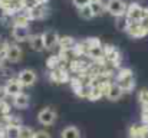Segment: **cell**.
<instances>
[{"mask_svg": "<svg viewBox=\"0 0 148 138\" xmlns=\"http://www.w3.org/2000/svg\"><path fill=\"white\" fill-rule=\"evenodd\" d=\"M17 79L23 87H32V85H35L38 76L33 69H22L17 75Z\"/></svg>", "mask_w": 148, "mask_h": 138, "instance_id": "7", "label": "cell"}, {"mask_svg": "<svg viewBox=\"0 0 148 138\" xmlns=\"http://www.w3.org/2000/svg\"><path fill=\"white\" fill-rule=\"evenodd\" d=\"M60 66H62V62H60L59 55H52V56H49V59L46 60V68L50 69V71L58 69V68H60Z\"/></svg>", "mask_w": 148, "mask_h": 138, "instance_id": "22", "label": "cell"}, {"mask_svg": "<svg viewBox=\"0 0 148 138\" xmlns=\"http://www.w3.org/2000/svg\"><path fill=\"white\" fill-rule=\"evenodd\" d=\"M43 43H45V50H52L59 45V35L55 30H46L42 33Z\"/></svg>", "mask_w": 148, "mask_h": 138, "instance_id": "10", "label": "cell"}, {"mask_svg": "<svg viewBox=\"0 0 148 138\" xmlns=\"http://www.w3.org/2000/svg\"><path fill=\"white\" fill-rule=\"evenodd\" d=\"M48 1H49V0H35L36 4H48Z\"/></svg>", "mask_w": 148, "mask_h": 138, "instance_id": "39", "label": "cell"}, {"mask_svg": "<svg viewBox=\"0 0 148 138\" xmlns=\"http://www.w3.org/2000/svg\"><path fill=\"white\" fill-rule=\"evenodd\" d=\"M10 4H12V0H0V9H1V10L7 9Z\"/></svg>", "mask_w": 148, "mask_h": 138, "instance_id": "35", "label": "cell"}, {"mask_svg": "<svg viewBox=\"0 0 148 138\" xmlns=\"http://www.w3.org/2000/svg\"><path fill=\"white\" fill-rule=\"evenodd\" d=\"M29 22H30V17L27 16L26 12L23 13H17L12 17V25L13 26H29Z\"/></svg>", "mask_w": 148, "mask_h": 138, "instance_id": "16", "label": "cell"}, {"mask_svg": "<svg viewBox=\"0 0 148 138\" xmlns=\"http://www.w3.org/2000/svg\"><path fill=\"white\" fill-rule=\"evenodd\" d=\"M23 12L27 13L30 20H40V19H45L46 16H49V10H48L46 4H35Z\"/></svg>", "mask_w": 148, "mask_h": 138, "instance_id": "3", "label": "cell"}, {"mask_svg": "<svg viewBox=\"0 0 148 138\" xmlns=\"http://www.w3.org/2000/svg\"><path fill=\"white\" fill-rule=\"evenodd\" d=\"M4 60H6L4 50H0V68H3V65H4Z\"/></svg>", "mask_w": 148, "mask_h": 138, "instance_id": "36", "label": "cell"}, {"mask_svg": "<svg viewBox=\"0 0 148 138\" xmlns=\"http://www.w3.org/2000/svg\"><path fill=\"white\" fill-rule=\"evenodd\" d=\"M72 3H73V6H75L76 9H81V7H84V6H88V4L91 3V0H72Z\"/></svg>", "mask_w": 148, "mask_h": 138, "instance_id": "33", "label": "cell"}, {"mask_svg": "<svg viewBox=\"0 0 148 138\" xmlns=\"http://www.w3.org/2000/svg\"><path fill=\"white\" fill-rule=\"evenodd\" d=\"M91 1H102V0H91Z\"/></svg>", "mask_w": 148, "mask_h": 138, "instance_id": "40", "label": "cell"}, {"mask_svg": "<svg viewBox=\"0 0 148 138\" xmlns=\"http://www.w3.org/2000/svg\"><path fill=\"white\" fill-rule=\"evenodd\" d=\"M30 36V32H29V26H13L12 29V38L16 43H20V42H26Z\"/></svg>", "mask_w": 148, "mask_h": 138, "instance_id": "9", "label": "cell"}, {"mask_svg": "<svg viewBox=\"0 0 148 138\" xmlns=\"http://www.w3.org/2000/svg\"><path fill=\"white\" fill-rule=\"evenodd\" d=\"M22 125H6V138H19Z\"/></svg>", "mask_w": 148, "mask_h": 138, "instance_id": "23", "label": "cell"}, {"mask_svg": "<svg viewBox=\"0 0 148 138\" xmlns=\"http://www.w3.org/2000/svg\"><path fill=\"white\" fill-rule=\"evenodd\" d=\"M131 76H134L132 71L128 69V68H122V69H119V71L116 72V75H115V81L118 82V81H122V79H127V78H131Z\"/></svg>", "mask_w": 148, "mask_h": 138, "instance_id": "26", "label": "cell"}, {"mask_svg": "<svg viewBox=\"0 0 148 138\" xmlns=\"http://www.w3.org/2000/svg\"><path fill=\"white\" fill-rule=\"evenodd\" d=\"M84 45L86 46V49H94V47H101L102 46V42L99 38H88L84 41ZM88 52V50H86Z\"/></svg>", "mask_w": 148, "mask_h": 138, "instance_id": "27", "label": "cell"}, {"mask_svg": "<svg viewBox=\"0 0 148 138\" xmlns=\"http://www.w3.org/2000/svg\"><path fill=\"white\" fill-rule=\"evenodd\" d=\"M125 16L128 17V20H132V22H140L144 16V7L138 3H131L128 4L127 7V12H125Z\"/></svg>", "mask_w": 148, "mask_h": 138, "instance_id": "5", "label": "cell"}, {"mask_svg": "<svg viewBox=\"0 0 148 138\" xmlns=\"http://www.w3.org/2000/svg\"><path fill=\"white\" fill-rule=\"evenodd\" d=\"M116 19V22H115V25H116V27L119 29V30H127V26H128V17L124 14V16H118V17H115Z\"/></svg>", "mask_w": 148, "mask_h": 138, "instance_id": "28", "label": "cell"}, {"mask_svg": "<svg viewBox=\"0 0 148 138\" xmlns=\"http://www.w3.org/2000/svg\"><path fill=\"white\" fill-rule=\"evenodd\" d=\"M7 43H9V42H6L4 39H1V38H0V50H4V49H6V46H7Z\"/></svg>", "mask_w": 148, "mask_h": 138, "instance_id": "37", "label": "cell"}, {"mask_svg": "<svg viewBox=\"0 0 148 138\" xmlns=\"http://www.w3.org/2000/svg\"><path fill=\"white\" fill-rule=\"evenodd\" d=\"M10 109H12V106L6 102V101H1V104H0V114L4 117V115H9L10 114Z\"/></svg>", "mask_w": 148, "mask_h": 138, "instance_id": "32", "label": "cell"}, {"mask_svg": "<svg viewBox=\"0 0 148 138\" xmlns=\"http://www.w3.org/2000/svg\"><path fill=\"white\" fill-rule=\"evenodd\" d=\"M60 138H81V131L75 125H68L62 130Z\"/></svg>", "mask_w": 148, "mask_h": 138, "instance_id": "17", "label": "cell"}, {"mask_svg": "<svg viewBox=\"0 0 148 138\" xmlns=\"http://www.w3.org/2000/svg\"><path fill=\"white\" fill-rule=\"evenodd\" d=\"M89 6H91V10H92V13H94L95 17L102 16L106 12V7H105V3L103 1H91Z\"/></svg>", "mask_w": 148, "mask_h": 138, "instance_id": "20", "label": "cell"}, {"mask_svg": "<svg viewBox=\"0 0 148 138\" xmlns=\"http://www.w3.org/2000/svg\"><path fill=\"white\" fill-rule=\"evenodd\" d=\"M86 46L84 45V42H81V43H75V46L71 49V53L75 56V58H79V56H84V55H86Z\"/></svg>", "mask_w": 148, "mask_h": 138, "instance_id": "24", "label": "cell"}, {"mask_svg": "<svg viewBox=\"0 0 148 138\" xmlns=\"http://www.w3.org/2000/svg\"><path fill=\"white\" fill-rule=\"evenodd\" d=\"M27 42H29L30 49H33L35 52H42V50H45V43H43L42 35H30L29 39H27Z\"/></svg>", "mask_w": 148, "mask_h": 138, "instance_id": "13", "label": "cell"}, {"mask_svg": "<svg viewBox=\"0 0 148 138\" xmlns=\"http://www.w3.org/2000/svg\"><path fill=\"white\" fill-rule=\"evenodd\" d=\"M4 55L6 59L12 63H17L22 59V47L17 43H7L6 49H4Z\"/></svg>", "mask_w": 148, "mask_h": 138, "instance_id": "4", "label": "cell"}, {"mask_svg": "<svg viewBox=\"0 0 148 138\" xmlns=\"http://www.w3.org/2000/svg\"><path fill=\"white\" fill-rule=\"evenodd\" d=\"M121 58H122V56H121V52L116 49V50H115V52L108 58V60L111 62V65H112L114 68H118V66H119V63H121Z\"/></svg>", "mask_w": 148, "mask_h": 138, "instance_id": "29", "label": "cell"}, {"mask_svg": "<svg viewBox=\"0 0 148 138\" xmlns=\"http://www.w3.org/2000/svg\"><path fill=\"white\" fill-rule=\"evenodd\" d=\"M33 138H52V137L46 131H38V133H35V137Z\"/></svg>", "mask_w": 148, "mask_h": 138, "instance_id": "34", "label": "cell"}, {"mask_svg": "<svg viewBox=\"0 0 148 138\" xmlns=\"http://www.w3.org/2000/svg\"><path fill=\"white\" fill-rule=\"evenodd\" d=\"M125 32H127L131 38H134V39H141V38H144V36H145V35H144V32L141 30L140 22H132V20H130Z\"/></svg>", "mask_w": 148, "mask_h": 138, "instance_id": "11", "label": "cell"}, {"mask_svg": "<svg viewBox=\"0 0 148 138\" xmlns=\"http://www.w3.org/2000/svg\"><path fill=\"white\" fill-rule=\"evenodd\" d=\"M75 39L72 38V36H62V38H59V47H60V50H68V52H71V49L75 46Z\"/></svg>", "mask_w": 148, "mask_h": 138, "instance_id": "19", "label": "cell"}, {"mask_svg": "<svg viewBox=\"0 0 148 138\" xmlns=\"http://www.w3.org/2000/svg\"><path fill=\"white\" fill-rule=\"evenodd\" d=\"M29 102H30V96L25 92H20L16 96H13V106L17 109H26L29 106Z\"/></svg>", "mask_w": 148, "mask_h": 138, "instance_id": "12", "label": "cell"}, {"mask_svg": "<svg viewBox=\"0 0 148 138\" xmlns=\"http://www.w3.org/2000/svg\"><path fill=\"white\" fill-rule=\"evenodd\" d=\"M50 81H53L55 84H66L71 81V76H69V71L65 69V68H58V69H53L50 71L49 73Z\"/></svg>", "mask_w": 148, "mask_h": 138, "instance_id": "8", "label": "cell"}, {"mask_svg": "<svg viewBox=\"0 0 148 138\" xmlns=\"http://www.w3.org/2000/svg\"><path fill=\"white\" fill-rule=\"evenodd\" d=\"M143 122L148 125V112H144V115H143Z\"/></svg>", "mask_w": 148, "mask_h": 138, "instance_id": "38", "label": "cell"}, {"mask_svg": "<svg viewBox=\"0 0 148 138\" xmlns=\"http://www.w3.org/2000/svg\"><path fill=\"white\" fill-rule=\"evenodd\" d=\"M140 26H141V30L144 32V35H148V14H144L143 19L140 20Z\"/></svg>", "mask_w": 148, "mask_h": 138, "instance_id": "31", "label": "cell"}, {"mask_svg": "<svg viewBox=\"0 0 148 138\" xmlns=\"http://www.w3.org/2000/svg\"><path fill=\"white\" fill-rule=\"evenodd\" d=\"M22 88H23V85L19 82L17 78H9L7 82H6V85L3 87L4 95H6V96H10V98H13V96H16L17 93H20V92H22Z\"/></svg>", "mask_w": 148, "mask_h": 138, "instance_id": "6", "label": "cell"}, {"mask_svg": "<svg viewBox=\"0 0 148 138\" xmlns=\"http://www.w3.org/2000/svg\"><path fill=\"white\" fill-rule=\"evenodd\" d=\"M116 84L122 88L124 92H131L134 88H135V79H134V76L127 78V79H122V81H118Z\"/></svg>", "mask_w": 148, "mask_h": 138, "instance_id": "21", "label": "cell"}, {"mask_svg": "<svg viewBox=\"0 0 148 138\" xmlns=\"http://www.w3.org/2000/svg\"><path fill=\"white\" fill-rule=\"evenodd\" d=\"M105 7H106V12L109 14H112L114 17H118V16H124L125 12H127V3L124 0H108L105 3Z\"/></svg>", "mask_w": 148, "mask_h": 138, "instance_id": "1", "label": "cell"}, {"mask_svg": "<svg viewBox=\"0 0 148 138\" xmlns=\"http://www.w3.org/2000/svg\"><path fill=\"white\" fill-rule=\"evenodd\" d=\"M106 98L109 99V101H118V99H121V96L124 95V91H122V88L116 84V82H112L111 84V87H109V89L106 91Z\"/></svg>", "mask_w": 148, "mask_h": 138, "instance_id": "14", "label": "cell"}, {"mask_svg": "<svg viewBox=\"0 0 148 138\" xmlns=\"http://www.w3.org/2000/svg\"><path fill=\"white\" fill-rule=\"evenodd\" d=\"M148 133V125H134L130 130V137L131 138H144Z\"/></svg>", "mask_w": 148, "mask_h": 138, "instance_id": "18", "label": "cell"}, {"mask_svg": "<svg viewBox=\"0 0 148 138\" xmlns=\"http://www.w3.org/2000/svg\"><path fill=\"white\" fill-rule=\"evenodd\" d=\"M33 137H35V131L30 127H26V125L20 127V135H19V138H33Z\"/></svg>", "mask_w": 148, "mask_h": 138, "instance_id": "30", "label": "cell"}, {"mask_svg": "<svg viewBox=\"0 0 148 138\" xmlns=\"http://www.w3.org/2000/svg\"><path fill=\"white\" fill-rule=\"evenodd\" d=\"M78 13H79V17H82L84 20H91L92 17H95L94 13H92V10H91V6H89V4H88V6H84V7H81V9H78Z\"/></svg>", "mask_w": 148, "mask_h": 138, "instance_id": "25", "label": "cell"}, {"mask_svg": "<svg viewBox=\"0 0 148 138\" xmlns=\"http://www.w3.org/2000/svg\"><path fill=\"white\" fill-rule=\"evenodd\" d=\"M103 95H105V93L102 92V89L99 88L97 84H95V85L92 84V85H89V87H88V91H86V98H88L89 101H99Z\"/></svg>", "mask_w": 148, "mask_h": 138, "instance_id": "15", "label": "cell"}, {"mask_svg": "<svg viewBox=\"0 0 148 138\" xmlns=\"http://www.w3.org/2000/svg\"><path fill=\"white\" fill-rule=\"evenodd\" d=\"M56 111L50 106H46V108H42L38 114V121L39 124L45 125V127H49V125H53L55 121H56Z\"/></svg>", "mask_w": 148, "mask_h": 138, "instance_id": "2", "label": "cell"}]
</instances>
